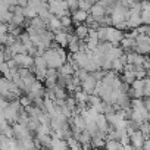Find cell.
I'll return each mask as SVG.
<instances>
[{"mask_svg": "<svg viewBox=\"0 0 150 150\" xmlns=\"http://www.w3.org/2000/svg\"><path fill=\"white\" fill-rule=\"evenodd\" d=\"M135 75H137V78H146L147 77V69L144 66H137L135 68Z\"/></svg>", "mask_w": 150, "mask_h": 150, "instance_id": "16", "label": "cell"}, {"mask_svg": "<svg viewBox=\"0 0 150 150\" xmlns=\"http://www.w3.org/2000/svg\"><path fill=\"white\" fill-rule=\"evenodd\" d=\"M128 25H129V30L131 28H138L140 25H143L141 13H131V16L128 19Z\"/></svg>", "mask_w": 150, "mask_h": 150, "instance_id": "9", "label": "cell"}, {"mask_svg": "<svg viewBox=\"0 0 150 150\" xmlns=\"http://www.w3.org/2000/svg\"><path fill=\"white\" fill-rule=\"evenodd\" d=\"M121 78H122V81L124 83H127V84H132L134 83V80L137 78V75H135V71H131V69H128V71H124L122 74H121Z\"/></svg>", "mask_w": 150, "mask_h": 150, "instance_id": "13", "label": "cell"}, {"mask_svg": "<svg viewBox=\"0 0 150 150\" xmlns=\"http://www.w3.org/2000/svg\"><path fill=\"white\" fill-rule=\"evenodd\" d=\"M69 146H68V141L65 140V138H59V137H53L52 138V143H50V149H62V150H65V149H68Z\"/></svg>", "mask_w": 150, "mask_h": 150, "instance_id": "11", "label": "cell"}, {"mask_svg": "<svg viewBox=\"0 0 150 150\" xmlns=\"http://www.w3.org/2000/svg\"><path fill=\"white\" fill-rule=\"evenodd\" d=\"M59 74H60V75H65V77H71V75L75 74V68H74L72 63L65 62V63L59 68Z\"/></svg>", "mask_w": 150, "mask_h": 150, "instance_id": "12", "label": "cell"}, {"mask_svg": "<svg viewBox=\"0 0 150 150\" xmlns=\"http://www.w3.org/2000/svg\"><path fill=\"white\" fill-rule=\"evenodd\" d=\"M72 19H74V25L77 27V25H80V24H84L86 21H87V18H88V15H90V12L88 11H84V9H75V11H72Z\"/></svg>", "mask_w": 150, "mask_h": 150, "instance_id": "4", "label": "cell"}, {"mask_svg": "<svg viewBox=\"0 0 150 150\" xmlns=\"http://www.w3.org/2000/svg\"><path fill=\"white\" fill-rule=\"evenodd\" d=\"M90 13L94 16V18H102V16H105V15H108V9L102 5V3H94L93 6H91V9H90Z\"/></svg>", "mask_w": 150, "mask_h": 150, "instance_id": "7", "label": "cell"}, {"mask_svg": "<svg viewBox=\"0 0 150 150\" xmlns=\"http://www.w3.org/2000/svg\"><path fill=\"white\" fill-rule=\"evenodd\" d=\"M91 6H93V3L87 2V0H78V8L80 9H84V11H88L90 12Z\"/></svg>", "mask_w": 150, "mask_h": 150, "instance_id": "17", "label": "cell"}, {"mask_svg": "<svg viewBox=\"0 0 150 150\" xmlns=\"http://www.w3.org/2000/svg\"><path fill=\"white\" fill-rule=\"evenodd\" d=\"M129 137H131V143H132V146H134L135 149H143V143H144V140H146V135L143 134V131H141L140 128L134 129V131L129 134Z\"/></svg>", "mask_w": 150, "mask_h": 150, "instance_id": "5", "label": "cell"}, {"mask_svg": "<svg viewBox=\"0 0 150 150\" xmlns=\"http://www.w3.org/2000/svg\"><path fill=\"white\" fill-rule=\"evenodd\" d=\"M141 18H143V24L150 25V9L149 11H143L141 12Z\"/></svg>", "mask_w": 150, "mask_h": 150, "instance_id": "18", "label": "cell"}, {"mask_svg": "<svg viewBox=\"0 0 150 150\" xmlns=\"http://www.w3.org/2000/svg\"><path fill=\"white\" fill-rule=\"evenodd\" d=\"M124 37H125V31L116 28L115 25L108 27V41H110L113 46H119V43Z\"/></svg>", "mask_w": 150, "mask_h": 150, "instance_id": "1", "label": "cell"}, {"mask_svg": "<svg viewBox=\"0 0 150 150\" xmlns=\"http://www.w3.org/2000/svg\"><path fill=\"white\" fill-rule=\"evenodd\" d=\"M143 149H150V137H146V140L143 143Z\"/></svg>", "mask_w": 150, "mask_h": 150, "instance_id": "20", "label": "cell"}, {"mask_svg": "<svg viewBox=\"0 0 150 150\" xmlns=\"http://www.w3.org/2000/svg\"><path fill=\"white\" fill-rule=\"evenodd\" d=\"M74 33H68V31H65V30H59V31H56L54 33V41L59 44V46H62V47H66L68 49V44H69V38H71V35H72Z\"/></svg>", "mask_w": 150, "mask_h": 150, "instance_id": "3", "label": "cell"}, {"mask_svg": "<svg viewBox=\"0 0 150 150\" xmlns=\"http://www.w3.org/2000/svg\"><path fill=\"white\" fill-rule=\"evenodd\" d=\"M75 35H77L80 40H86L87 37H88V33H90V28H88V25L84 22V24H80V25H77L75 27Z\"/></svg>", "mask_w": 150, "mask_h": 150, "instance_id": "8", "label": "cell"}, {"mask_svg": "<svg viewBox=\"0 0 150 150\" xmlns=\"http://www.w3.org/2000/svg\"><path fill=\"white\" fill-rule=\"evenodd\" d=\"M16 65L19 68H33L35 65V57L31 56L30 53H19V54H15L13 56Z\"/></svg>", "mask_w": 150, "mask_h": 150, "instance_id": "2", "label": "cell"}, {"mask_svg": "<svg viewBox=\"0 0 150 150\" xmlns=\"http://www.w3.org/2000/svg\"><path fill=\"white\" fill-rule=\"evenodd\" d=\"M83 88L88 93V94H93L94 91H96V86H97V80H96V77H94V75L93 74H90L88 75V77L83 81Z\"/></svg>", "mask_w": 150, "mask_h": 150, "instance_id": "6", "label": "cell"}, {"mask_svg": "<svg viewBox=\"0 0 150 150\" xmlns=\"http://www.w3.org/2000/svg\"><path fill=\"white\" fill-rule=\"evenodd\" d=\"M11 47V50L13 52V54H19V53H28V49H27V46L18 38L12 46H9Z\"/></svg>", "mask_w": 150, "mask_h": 150, "instance_id": "10", "label": "cell"}, {"mask_svg": "<svg viewBox=\"0 0 150 150\" xmlns=\"http://www.w3.org/2000/svg\"><path fill=\"white\" fill-rule=\"evenodd\" d=\"M13 11H8V12H3L2 13V22H8V24H11L12 22V19H13Z\"/></svg>", "mask_w": 150, "mask_h": 150, "instance_id": "15", "label": "cell"}, {"mask_svg": "<svg viewBox=\"0 0 150 150\" xmlns=\"http://www.w3.org/2000/svg\"><path fill=\"white\" fill-rule=\"evenodd\" d=\"M124 66H125V63H124L119 57L112 62V69H113L115 72H118V74H122V72H124Z\"/></svg>", "mask_w": 150, "mask_h": 150, "instance_id": "14", "label": "cell"}, {"mask_svg": "<svg viewBox=\"0 0 150 150\" xmlns=\"http://www.w3.org/2000/svg\"><path fill=\"white\" fill-rule=\"evenodd\" d=\"M8 33H9V24L8 22H2V24H0V34L5 35Z\"/></svg>", "mask_w": 150, "mask_h": 150, "instance_id": "19", "label": "cell"}]
</instances>
